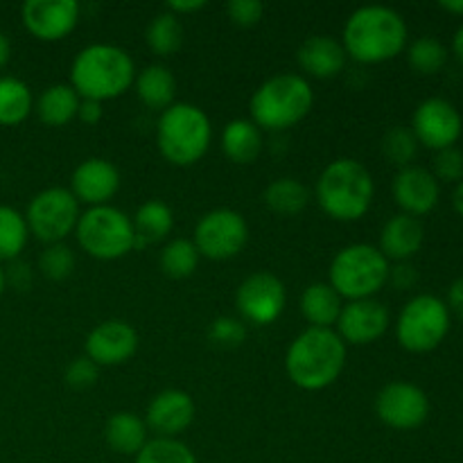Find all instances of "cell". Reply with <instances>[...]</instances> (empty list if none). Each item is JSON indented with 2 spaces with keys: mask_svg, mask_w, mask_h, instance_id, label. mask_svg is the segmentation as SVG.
<instances>
[{
  "mask_svg": "<svg viewBox=\"0 0 463 463\" xmlns=\"http://www.w3.org/2000/svg\"><path fill=\"white\" fill-rule=\"evenodd\" d=\"M410 30L401 12L387 5H364L346 18L342 45L360 63H384L407 50Z\"/></svg>",
  "mask_w": 463,
  "mask_h": 463,
  "instance_id": "6da1fadb",
  "label": "cell"
},
{
  "mask_svg": "<svg viewBox=\"0 0 463 463\" xmlns=\"http://www.w3.org/2000/svg\"><path fill=\"white\" fill-rule=\"evenodd\" d=\"M346 366V344L335 328H306L285 353V371L303 392H321L339 380Z\"/></svg>",
  "mask_w": 463,
  "mask_h": 463,
  "instance_id": "7a4b0ae2",
  "label": "cell"
},
{
  "mask_svg": "<svg viewBox=\"0 0 463 463\" xmlns=\"http://www.w3.org/2000/svg\"><path fill=\"white\" fill-rule=\"evenodd\" d=\"M136 66L125 48L113 43H90L75 54L71 66V86L81 99L120 98L134 86Z\"/></svg>",
  "mask_w": 463,
  "mask_h": 463,
  "instance_id": "3957f363",
  "label": "cell"
},
{
  "mask_svg": "<svg viewBox=\"0 0 463 463\" xmlns=\"http://www.w3.org/2000/svg\"><path fill=\"white\" fill-rule=\"evenodd\" d=\"M373 176L357 158H337L328 163L315 188L321 211L337 222L362 220L373 203Z\"/></svg>",
  "mask_w": 463,
  "mask_h": 463,
  "instance_id": "277c9868",
  "label": "cell"
},
{
  "mask_svg": "<svg viewBox=\"0 0 463 463\" xmlns=\"http://www.w3.org/2000/svg\"><path fill=\"white\" fill-rule=\"evenodd\" d=\"M315 104L310 81L298 72H279L256 89L251 98V120L258 129L285 131L298 125Z\"/></svg>",
  "mask_w": 463,
  "mask_h": 463,
  "instance_id": "5b68a950",
  "label": "cell"
},
{
  "mask_svg": "<svg viewBox=\"0 0 463 463\" xmlns=\"http://www.w3.org/2000/svg\"><path fill=\"white\" fill-rule=\"evenodd\" d=\"M211 138V118L197 104L175 102L158 118V149L176 167L194 165L208 152Z\"/></svg>",
  "mask_w": 463,
  "mask_h": 463,
  "instance_id": "8992f818",
  "label": "cell"
},
{
  "mask_svg": "<svg viewBox=\"0 0 463 463\" xmlns=\"http://www.w3.org/2000/svg\"><path fill=\"white\" fill-rule=\"evenodd\" d=\"M392 262L378 247L366 242L348 244L330 262V288L348 301L373 298L389 283Z\"/></svg>",
  "mask_w": 463,
  "mask_h": 463,
  "instance_id": "52a82bcc",
  "label": "cell"
},
{
  "mask_svg": "<svg viewBox=\"0 0 463 463\" xmlns=\"http://www.w3.org/2000/svg\"><path fill=\"white\" fill-rule=\"evenodd\" d=\"M80 247L95 260H118L136 249L134 222L116 206L86 208L75 226Z\"/></svg>",
  "mask_w": 463,
  "mask_h": 463,
  "instance_id": "ba28073f",
  "label": "cell"
},
{
  "mask_svg": "<svg viewBox=\"0 0 463 463\" xmlns=\"http://www.w3.org/2000/svg\"><path fill=\"white\" fill-rule=\"evenodd\" d=\"M452 315L448 303L434 294H419L410 298L396 321L398 344L407 353H430L443 344L450 333Z\"/></svg>",
  "mask_w": 463,
  "mask_h": 463,
  "instance_id": "9c48e42d",
  "label": "cell"
},
{
  "mask_svg": "<svg viewBox=\"0 0 463 463\" xmlns=\"http://www.w3.org/2000/svg\"><path fill=\"white\" fill-rule=\"evenodd\" d=\"M80 202L68 188H45L27 203L25 222L30 233L45 244L63 242L80 222Z\"/></svg>",
  "mask_w": 463,
  "mask_h": 463,
  "instance_id": "30bf717a",
  "label": "cell"
},
{
  "mask_svg": "<svg viewBox=\"0 0 463 463\" xmlns=\"http://www.w3.org/2000/svg\"><path fill=\"white\" fill-rule=\"evenodd\" d=\"M193 242L208 260H231L247 247L249 224L233 208H215L199 217Z\"/></svg>",
  "mask_w": 463,
  "mask_h": 463,
  "instance_id": "8fae6325",
  "label": "cell"
},
{
  "mask_svg": "<svg viewBox=\"0 0 463 463\" xmlns=\"http://www.w3.org/2000/svg\"><path fill=\"white\" fill-rule=\"evenodd\" d=\"M288 292L283 280L271 271H253L240 283L235 306L244 324L269 326L283 315Z\"/></svg>",
  "mask_w": 463,
  "mask_h": 463,
  "instance_id": "7c38bea8",
  "label": "cell"
},
{
  "mask_svg": "<svg viewBox=\"0 0 463 463\" xmlns=\"http://www.w3.org/2000/svg\"><path fill=\"white\" fill-rule=\"evenodd\" d=\"M410 129L414 131L419 145L441 152L455 147L461 138L463 120L455 104L446 98H428L416 107Z\"/></svg>",
  "mask_w": 463,
  "mask_h": 463,
  "instance_id": "4fadbf2b",
  "label": "cell"
},
{
  "mask_svg": "<svg viewBox=\"0 0 463 463\" xmlns=\"http://www.w3.org/2000/svg\"><path fill=\"white\" fill-rule=\"evenodd\" d=\"M375 414L393 430H416L428 420L430 398L416 384L396 380L384 384L375 396Z\"/></svg>",
  "mask_w": 463,
  "mask_h": 463,
  "instance_id": "5bb4252c",
  "label": "cell"
},
{
  "mask_svg": "<svg viewBox=\"0 0 463 463\" xmlns=\"http://www.w3.org/2000/svg\"><path fill=\"white\" fill-rule=\"evenodd\" d=\"M80 12L75 0H27L21 7V18L34 39L61 41L75 30Z\"/></svg>",
  "mask_w": 463,
  "mask_h": 463,
  "instance_id": "9a60e30c",
  "label": "cell"
},
{
  "mask_svg": "<svg viewBox=\"0 0 463 463\" xmlns=\"http://www.w3.org/2000/svg\"><path fill=\"white\" fill-rule=\"evenodd\" d=\"M389 324H392V315L384 303L375 298L348 301L337 319V335L344 339V344L366 346L383 337Z\"/></svg>",
  "mask_w": 463,
  "mask_h": 463,
  "instance_id": "2e32d148",
  "label": "cell"
},
{
  "mask_svg": "<svg viewBox=\"0 0 463 463\" xmlns=\"http://www.w3.org/2000/svg\"><path fill=\"white\" fill-rule=\"evenodd\" d=\"M86 357L98 366H118L138 351V333L131 324L122 319H109L95 326L86 337Z\"/></svg>",
  "mask_w": 463,
  "mask_h": 463,
  "instance_id": "e0dca14e",
  "label": "cell"
},
{
  "mask_svg": "<svg viewBox=\"0 0 463 463\" xmlns=\"http://www.w3.org/2000/svg\"><path fill=\"white\" fill-rule=\"evenodd\" d=\"M392 193L405 215L420 217L437 208L439 199H441V185L428 167L407 165L393 176Z\"/></svg>",
  "mask_w": 463,
  "mask_h": 463,
  "instance_id": "ac0fdd59",
  "label": "cell"
},
{
  "mask_svg": "<svg viewBox=\"0 0 463 463\" xmlns=\"http://www.w3.org/2000/svg\"><path fill=\"white\" fill-rule=\"evenodd\" d=\"M120 190V170L107 158H86L75 167L71 193L89 208L107 206Z\"/></svg>",
  "mask_w": 463,
  "mask_h": 463,
  "instance_id": "d6986e66",
  "label": "cell"
},
{
  "mask_svg": "<svg viewBox=\"0 0 463 463\" xmlns=\"http://www.w3.org/2000/svg\"><path fill=\"white\" fill-rule=\"evenodd\" d=\"M145 419V425L158 437L176 439L194 420V401L181 389H165L152 398Z\"/></svg>",
  "mask_w": 463,
  "mask_h": 463,
  "instance_id": "ffe728a7",
  "label": "cell"
},
{
  "mask_svg": "<svg viewBox=\"0 0 463 463\" xmlns=\"http://www.w3.org/2000/svg\"><path fill=\"white\" fill-rule=\"evenodd\" d=\"M346 50L342 41L330 34H312L298 45L297 61L306 75L317 80L337 77L346 66Z\"/></svg>",
  "mask_w": 463,
  "mask_h": 463,
  "instance_id": "44dd1931",
  "label": "cell"
},
{
  "mask_svg": "<svg viewBox=\"0 0 463 463\" xmlns=\"http://www.w3.org/2000/svg\"><path fill=\"white\" fill-rule=\"evenodd\" d=\"M425 240V229L419 217L398 215L389 217L380 231V253L389 262H410L420 251Z\"/></svg>",
  "mask_w": 463,
  "mask_h": 463,
  "instance_id": "7402d4cb",
  "label": "cell"
},
{
  "mask_svg": "<svg viewBox=\"0 0 463 463\" xmlns=\"http://www.w3.org/2000/svg\"><path fill=\"white\" fill-rule=\"evenodd\" d=\"M222 152L238 165H251L262 152V131L247 118H235L222 131Z\"/></svg>",
  "mask_w": 463,
  "mask_h": 463,
  "instance_id": "603a6c76",
  "label": "cell"
},
{
  "mask_svg": "<svg viewBox=\"0 0 463 463\" xmlns=\"http://www.w3.org/2000/svg\"><path fill=\"white\" fill-rule=\"evenodd\" d=\"M134 89L145 107L163 113L176 99V77L163 63H152L136 75Z\"/></svg>",
  "mask_w": 463,
  "mask_h": 463,
  "instance_id": "cb8c5ba5",
  "label": "cell"
},
{
  "mask_svg": "<svg viewBox=\"0 0 463 463\" xmlns=\"http://www.w3.org/2000/svg\"><path fill=\"white\" fill-rule=\"evenodd\" d=\"M298 306L310 328H333L337 326L344 303L330 283H312L303 289Z\"/></svg>",
  "mask_w": 463,
  "mask_h": 463,
  "instance_id": "d4e9b609",
  "label": "cell"
},
{
  "mask_svg": "<svg viewBox=\"0 0 463 463\" xmlns=\"http://www.w3.org/2000/svg\"><path fill=\"white\" fill-rule=\"evenodd\" d=\"M109 448L120 455H138L147 443V425L134 411H116L104 425Z\"/></svg>",
  "mask_w": 463,
  "mask_h": 463,
  "instance_id": "484cf974",
  "label": "cell"
},
{
  "mask_svg": "<svg viewBox=\"0 0 463 463\" xmlns=\"http://www.w3.org/2000/svg\"><path fill=\"white\" fill-rule=\"evenodd\" d=\"M131 222H134L136 231V247L156 244L165 240L175 229V213L161 199H147L145 203H140Z\"/></svg>",
  "mask_w": 463,
  "mask_h": 463,
  "instance_id": "4316f807",
  "label": "cell"
},
{
  "mask_svg": "<svg viewBox=\"0 0 463 463\" xmlns=\"http://www.w3.org/2000/svg\"><path fill=\"white\" fill-rule=\"evenodd\" d=\"M81 98L71 84H52L36 99V116L48 127H63L75 120Z\"/></svg>",
  "mask_w": 463,
  "mask_h": 463,
  "instance_id": "83f0119b",
  "label": "cell"
},
{
  "mask_svg": "<svg viewBox=\"0 0 463 463\" xmlns=\"http://www.w3.org/2000/svg\"><path fill=\"white\" fill-rule=\"evenodd\" d=\"M262 199H265L267 208L274 211L276 215L292 217L306 211V206L310 203V190L294 176H280L267 185Z\"/></svg>",
  "mask_w": 463,
  "mask_h": 463,
  "instance_id": "f1b7e54d",
  "label": "cell"
},
{
  "mask_svg": "<svg viewBox=\"0 0 463 463\" xmlns=\"http://www.w3.org/2000/svg\"><path fill=\"white\" fill-rule=\"evenodd\" d=\"M32 107H34V99L25 81L12 75L0 77V125H21L32 113Z\"/></svg>",
  "mask_w": 463,
  "mask_h": 463,
  "instance_id": "f546056e",
  "label": "cell"
},
{
  "mask_svg": "<svg viewBox=\"0 0 463 463\" xmlns=\"http://www.w3.org/2000/svg\"><path fill=\"white\" fill-rule=\"evenodd\" d=\"M145 41H147L149 50L158 57H170L184 43V25L181 18L175 16L172 12H161L149 21L147 32H145Z\"/></svg>",
  "mask_w": 463,
  "mask_h": 463,
  "instance_id": "4dcf8cb0",
  "label": "cell"
},
{
  "mask_svg": "<svg viewBox=\"0 0 463 463\" xmlns=\"http://www.w3.org/2000/svg\"><path fill=\"white\" fill-rule=\"evenodd\" d=\"M30 229H27L25 215L12 206L0 203V262L16 260L18 253L25 249Z\"/></svg>",
  "mask_w": 463,
  "mask_h": 463,
  "instance_id": "1f68e13d",
  "label": "cell"
},
{
  "mask_svg": "<svg viewBox=\"0 0 463 463\" xmlns=\"http://www.w3.org/2000/svg\"><path fill=\"white\" fill-rule=\"evenodd\" d=\"M199 251L193 240L175 238L163 247L161 251V269L170 279L181 280L194 274L199 265Z\"/></svg>",
  "mask_w": 463,
  "mask_h": 463,
  "instance_id": "d6a6232c",
  "label": "cell"
},
{
  "mask_svg": "<svg viewBox=\"0 0 463 463\" xmlns=\"http://www.w3.org/2000/svg\"><path fill=\"white\" fill-rule=\"evenodd\" d=\"M407 61L419 75H437L448 63V48L434 36H419L407 45Z\"/></svg>",
  "mask_w": 463,
  "mask_h": 463,
  "instance_id": "836d02e7",
  "label": "cell"
},
{
  "mask_svg": "<svg viewBox=\"0 0 463 463\" xmlns=\"http://www.w3.org/2000/svg\"><path fill=\"white\" fill-rule=\"evenodd\" d=\"M134 463H197V457L179 439L156 437L145 443Z\"/></svg>",
  "mask_w": 463,
  "mask_h": 463,
  "instance_id": "e575fe53",
  "label": "cell"
},
{
  "mask_svg": "<svg viewBox=\"0 0 463 463\" xmlns=\"http://www.w3.org/2000/svg\"><path fill=\"white\" fill-rule=\"evenodd\" d=\"M383 152L393 165L402 170V167L411 165L419 154V140L410 127H392L383 138Z\"/></svg>",
  "mask_w": 463,
  "mask_h": 463,
  "instance_id": "d590c367",
  "label": "cell"
},
{
  "mask_svg": "<svg viewBox=\"0 0 463 463\" xmlns=\"http://www.w3.org/2000/svg\"><path fill=\"white\" fill-rule=\"evenodd\" d=\"M39 271L50 280H66L75 271V253L63 242L48 244L39 256Z\"/></svg>",
  "mask_w": 463,
  "mask_h": 463,
  "instance_id": "8d00e7d4",
  "label": "cell"
},
{
  "mask_svg": "<svg viewBox=\"0 0 463 463\" xmlns=\"http://www.w3.org/2000/svg\"><path fill=\"white\" fill-rule=\"evenodd\" d=\"M208 339L217 346L238 348L247 339V324L235 317H217L208 328Z\"/></svg>",
  "mask_w": 463,
  "mask_h": 463,
  "instance_id": "74e56055",
  "label": "cell"
},
{
  "mask_svg": "<svg viewBox=\"0 0 463 463\" xmlns=\"http://www.w3.org/2000/svg\"><path fill=\"white\" fill-rule=\"evenodd\" d=\"M99 378V366L95 364L90 357L81 355L75 357L71 364L63 371V380H66L68 387L77 389V392H84V389H90Z\"/></svg>",
  "mask_w": 463,
  "mask_h": 463,
  "instance_id": "f35d334b",
  "label": "cell"
},
{
  "mask_svg": "<svg viewBox=\"0 0 463 463\" xmlns=\"http://www.w3.org/2000/svg\"><path fill=\"white\" fill-rule=\"evenodd\" d=\"M432 175L437 181H446V184H459L463 179V152L459 147H448L437 152L434 156V170Z\"/></svg>",
  "mask_w": 463,
  "mask_h": 463,
  "instance_id": "ab89813d",
  "label": "cell"
},
{
  "mask_svg": "<svg viewBox=\"0 0 463 463\" xmlns=\"http://www.w3.org/2000/svg\"><path fill=\"white\" fill-rule=\"evenodd\" d=\"M226 14H229L235 25L253 27L256 23H260L262 14H265V5L260 0H229Z\"/></svg>",
  "mask_w": 463,
  "mask_h": 463,
  "instance_id": "60d3db41",
  "label": "cell"
},
{
  "mask_svg": "<svg viewBox=\"0 0 463 463\" xmlns=\"http://www.w3.org/2000/svg\"><path fill=\"white\" fill-rule=\"evenodd\" d=\"M416 279H419V276H416V269L410 262H396V267L389 271V280L401 289H410L411 285L416 283Z\"/></svg>",
  "mask_w": 463,
  "mask_h": 463,
  "instance_id": "b9f144b4",
  "label": "cell"
},
{
  "mask_svg": "<svg viewBox=\"0 0 463 463\" xmlns=\"http://www.w3.org/2000/svg\"><path fill=\"white\" fill-rule=\"evenodd\" d=\"M77 118H80L81 122H86V125H98V122L104 118L102 102H95V99H81Z\"/></svg>",
  "mask_w": 463,
  "mask_h": 463,
  "instance_id": "7bdbcfd3",
  "label": "cell"
},
{
  "mask_svg": "<svg viewBox=\"0 0 463 463\" xmlns=\"http://www.w3.org/2000/svg\"><path fill=\"white\" fill-rule=\"evenodd\" d=\"M448 310H450V315L455 312V315L463 321V276L457 279L455 283L450 285V289H448Z\"/></svg>",
  "mask_w": 463,
  "mask_h": 463,
  "instance_id": "ee69618b",
  "label": "cell"
},
{
  "mask_svg": "<svg viewBox=\"0 0 463 463\" xmlns=\"http://www.w3.org/2000/svg\"><path fill=\"white\" fill-rule=\"evenodd\" d=\"M203 7H206V0H170V3H167V12H172L175 16L199 12V9Z\"/></svg>",
  "mask_w": 463,
  "mask_h": 463,
  "instance_id": "f6af8a7d",
  "label": "cell"
},
{
  "mask_svg": "<svg viewBox=\"0 0 463 463\" xmlns=\"http://www.w3.org/2000/svg\"><path fill=\"white\" fill-rule=\"evenodd\" d=\"M9 59H12V41L5 32H0V71L7 66Z\"/></svg>",
  "mask_w": 463,
  "mask_h": 463,
  "instance_id": "bcb514c9",
  "label": "cell"
},
{
  "mask_svg": "<svg viewBox=\"0 0 463 463\" xmlns=\"http://www.w3.org/2000/svg\"><path fill=\"white\" fill-rule=\"evenodd\" d=\"M452 208L457 211V215L463 217V179L455 185V193H452Z\"/></svg>",
  "mask_w": 463,
  "mask_h": 463,
  "instance_id": "7dc6e473",
  "label": "cell"
},
{
  "mask_svg": "<svg viewBox=\"0 0 463 463\" xmlns=\"http://www.w3.org/2000/svg\"><path fill=\"white\" fill-rule=\"evenodd\" d=\"M452 52H455V57L459 59V63L463 66V25L455 32V39H452Z\"/></svg>",
  "mask_w": 463,
  "mask_h": 463,
  "instance_id": "c3c4849f",
  "label": "cell"
},
{
  "mask_svg": "<svg viewBox=\"0 0 463 463\" xmlns=\"http://www.w3.org/2000/svg\"><path fill=\"white\" fill-rule=\"evenodd\" d=\"M441 9H446V12L450 14H457V16H463V0H443Z\"/></svg>",
  "mask_w": 463,
  "mask_h": 463,
  "instance_id": "681fc988",
  "label": "cell"
},
{
  "mask_svg": "<svg viewBox=\"0 0 463 463\" xmlns=\"http://www.w3.org/2000/svg\"><path fill=\"white\" fill-rule=\"evenodd\" d=\"M5 288H7V274H5V269L0 267V297H3Z\"/></svg>",
  "mask_w": 463,
  "mask_h": 463,
  "instance_id": "f907efd6",
  "label": "cell"
}]
</instances>
